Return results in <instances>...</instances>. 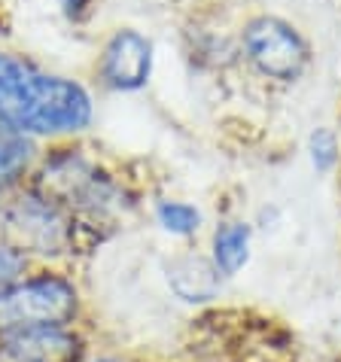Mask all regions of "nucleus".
<instances>
[{"label":"nucleus","instance_id":"1","mask_svg":"<svg viewBox=\"0 0 341 362\" xmlns=\"http://www.w3.org/2000/svg\"><path fill=\"white\" fill-rule=\"evenodd\" d=\"M92 119V100L76 83L43 74L0 52V125L18 134H67Z\"/></svg>","mask_w":341,"mask_h":362},{"label":"nucleus","instance_id":"2","mask_svg":"<svg viewBox=\"0 0 341 362\" xmlns=\"http://www.w3.org/2000/svg\"><path fill=\"white\" fill-rule=\"evenodd\" d=\"M76 314V293L62 277H34L0 296V335L64 326Z\"/></svg>","mask_w":341,"mask_h":362},{"label":"nucleus","instance_id":"3","mask_svg":"<svg viewBox=\"0 0 341 362\" xmlns=\"http://www.w3.org/2000/svg\"><path fill=\"white\" fill-rule=\"evenodd\" d=\"M244 49L247 58L253 62L265 76L289 83L305 70L308 64V46L296 34V28L272 16L253 18L244 31Z\"/></svg>","mask_w":341,"mask_h":362},{"label":"nucleus","instance_id":"4","mask_svg":"<svg viewBox=\"0 0 341 362\" xmlns=\"http://www.w3.org/2000/svg\"><path fill=\"white\" fill-rule=\"evenodd\" d=\"M153 70V46L137 31H119L104 49L101 76L110 88L134 92L149 79Z\"/></svg>","mask_w":341,"mask_h":362},{"label":"nucleus","instance_id":"5","mask_svg":"<svg viewBox=\"0 0 341 362\" xmlns=\"http://www.w3.org/2000/svg\"><path fill=\"white\" fill-rule=\"evenodd\" d=\"M16 238L22 247H34L40 253H62L67 244V223L49 198H28L9 214Z\"/></svg>","mask_w":341,"mask_h":362},{"label":"nucleus","instance_id":"6","mask_svg":"<svg viewBox=\"0 0 341 362\" xmlns=\"http://www.w3.org/2000/svg\"><path fill=\"white\" fill-rule=\"evenodd\" d=\"M6 356L16 362H76L79 344L76 338L64 332V326H46V329H28L4 335Z\"/></svg>","mask_w":341,"mask_h":362},{"label":"nucleus","instance_id":"7","mask_svg":"<svg viewBox=\"0 0 341 362\" xmlns=\"http://www.w3.org/2000/svg\"><path fill=\"white\" fill-rule=\"evenodd\" d=\"M250 259V226L226 223L214 231V268L219 277H232Z\"/></svg>","mask_w":341,"mask_h":362},{"label":"nucleus","instance_id":"8","mask_svg":"<svg viewBox=\"0 0 341 362\" xmlns=\"http://www.w3.org/2000/svg\"><path fill=\"white\" fill-rule=\"evenodd\" d=\"M31 162V140L0 125V189L13 186Z\"/></svg>","mask_w":341,"mask_h":362},{"label":"nucleus","instance_id":"9","mask_svg":"<svg viewBox=\"0 0 341 362\" xmlns=\"http://www.w3.org/2000/svg\"><path fill=\"white\" fill-rule=\"evenodd\" d=\"M156 216H158V226L165 231L180 235V238L192 235V231H198V226H202V214H198L192 204H186V201H162L156 210Z\"/></svg>","mask_w":341,"mask_h":362},{"label":"nucleus","instance_id":"10","mask_svg":"<svg viewBox=\"0 0 341 362\" xmlns=\"http://www.w3.org/2000/svg\"><path fill=\"white\" fill-rule=\"evenodd\" d=\"M311 162H314L317 170H329L338 162V140L333 132L317 128V132L311 134Z\"/></svg>","mask_w":341,"mask_h":362},{"label":"nucleus","instance_id":"11","mask_svg":"<svg viewBox=\"0 0 341 362\" xmlns=\"http://www.w3.org/2000/svg\"><path fill=\"white\" fill-rule=\"evenodd\" d=\"M25 271V253L16 247H0V296L18 284Z\"/></svg>","mask_w":341,"mask_h":362},{"label":"nucleus","instance_id":"12","mask_svg":"<svg viewBox=\"0 0 341 362\" xmlns=\"http://www.w3.org/2000/svg\"><path fill=\"white\" fill-rule=\"evenodd\" d=\"M58 4H62V9L64 13L70 16V18H79L88 9V4H92V0H58Z\"/></svg>","mask_w":341,"mask_h":362}]
</instances>
